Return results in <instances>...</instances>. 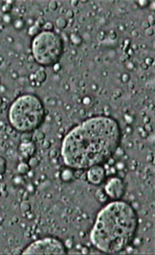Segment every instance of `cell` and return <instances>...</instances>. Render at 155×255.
I'll list each match as a JSON object with an SVG mask.
<instances>
[{"label": "cell", "mask_w": 155, "mask_h": 255, "mask_svg": "<svg viewBox=\"0 0 155 255\" xmlns=\"http://www.w3.org/2000/svg\"><path fill=\"white\" fill-rule=\"evenodd\" d=\"M121 141V128L110 116H94L78 124L64 137L61 157L74 170L101 166L117 151Z\"/></svg>", "instance_id": "obj_1"}, {"label": "cell", "mask_w": 155, "mask_h": 255, "mask_svg": "<svg viewBox=\"0 0 155 255\" xmlns=\"http://www.w3.org/2000/svg\"><path fill=\"white\" fill-rule=\"evenodd\" d=\"M138 226V215L133 207L118 199L98 211L90 231V241L101 252L119 253L135 239Z\"/></svg>", "instance_id": "obj_2"}, {"label": "cell", "mask_w": 155, "mask_h": 255, "mask_svg": "<svg viewBox=\"0 0 155 255\" xmlns=\"http://www.w3.org/2000/svg\"><path fill=\"white\" fill-rule=\"evenodd\" d=\"M45 107L35 95H23L12 102L8 110L9 123L21 133H30L38 129L45 119Z\"/></svg>", "instance_id": "obj_3"}, {"label": "cell", "mask_w": 155, "mask_h": 255, "mask_svg": "<svg viewBox=\"0 0 155 255\" xmlns=\"http://www.w3.org/2000/svg\"><path fill=\"white\" fill-rule=\"evenodd\" d=\"M31 52L38 64L55 65L63 54V40L54 31H40L31 42Z\"/></svg>", "instance_id": "obj_4"}, {"label": "cell", "mask_w": 155, "mask_h": 255, "mask_svg": "<svg viewBox=\"0 0 155 255\" xmlns=\"http://www.w3.org/2000/svg\"><path fill=\"white\" fill-rule=\"evenodd\" d=\"M67 249L60 239L48 236L31 243L22 254H66Z\"/></svg>", "instance_id": "obj_5"}, {"label": "cell", "mask_w": 155, "mask_h": 255, "mask_svg": "<svg viewBox=\"0 0 155 255\" xmlns=\"http://www.w3.org/2000/svg\"><path fill=\"white\" fill-rule=\"evenodd\" d=\"M104 192L108 195V197L118 200V199L122 198L124 193H125V185H124L123 180L119 177H112L105 183Z\"/></svg>", "instance_id": "obj_6"}, {"label": "cell", "mask_w": 155, "mask_h": 255, "mask_svg": "<svg viewBox=\"0 0 155 255\" xmlns=\"http://www.w3.org/2000/svg\"><path fill=\"white\" fill-rule=\"evenodd\" d=\"M87 179L92 185L98 186L104 183L105 179V171L104 167L101 166H94L89 168L87 171Z\"/></svg>", "instance_id": "obj_7"}, {"label": "cell", "mask_w": 155, "mask_h": 255, "mask_svg": "<svg viewBox=\"0 0 155 255\" xmlns=\"http://www.w3.org/2000/svg\"><path fill=\"white\" fill-rule=\"evenodd\" d=\"M19 151H20L21 155L23 157L31 158L33 157L34 152H35V144L33 142H22L20 147H19Z\"/></svg>", "instance_id": "obj_8"}, {"label": "cell", "mask_w": 155, "mask_h": 255, "mask_svg": "<svg viewBox=\"0 0 155 255\" xmlns=\"http://www.w3.org/2000/svg\"><path fill=\"white\" fill-rule=\"evenodd\" d=\"M61 178L63 179L64 182H71V180L74 178V174L70 169H65L62 171Z\"/></svg>", "instance_id": "obj_9"}, {"label": "cell", "mask_w": 155, "mask_h": 255, "mask_svg": "<svg viewBox=\"0 0 155 255\" xmlns=\"http://www.w3.org/2000/svg\"><path fill=\"white\" fill-rule=\"evenodd\" d=\"M17 170H18V172L20 173V174H27L28 172H29V170H30V166H29V164L22 162V163H20V164L18 165Z\"/></svg>", "instance_id": "obj_10"}, {"label": "cell", "mask_w": 155, "mask_h": 255, "mask_svg": "<svg viewBox=\"0 0 155 255\" xmlns=\"http://www.w3.org/2000/svg\"><path fill=\"white\" fill-rule=\"evenodd\" d=\"M34 78H35L37 83H43L46 79V74L43 71H37L34 74Z\"/></svg>", "instance_id": "obj_11"}, {"label": "cell", "mask_w": 155, "mask_h": 255, "mask_svg": "<svg viewBox=\"0 0 155 255\" xmlns=\"http://www.w3.org/2000/svg\"><path fill=\"white\" fill-rule=\"evenodd\" d=\"M66 25H67V21L66 19L63 17H60L56 20V26H57L59 29H64V28L66 27Z\"/></svg>", "instance_id": "obj_12"}, {"label": "cell", "mask_w": 155, "mask_h": 255, "mask_svg": "<svg viewBox=\"0 0 155 255\" xmlns=\"http://www.w3.org/2000/svg\"><path fill=\"white\" fill-rule=\"evenodd\" d=\"M96 196H97L98 200H100V201H105L108 198V195L105 194L104 190H99V191H97L96 192Z\"/></svg>", "instance_id": "obj_13"}, {"label": "cell", "mask_w": 155, "mask_h": 255, "mask_svg": "<svg viewBox=\"0 0 155 255\" xmlns=\"http://www.w3.org/2000/svg\"><path fill=\"white\" fill-rule=\"evenodd\" d=\"M6 170V161L4 158L0 157V175L4 174Z\"/></svg>", "instance_id": "obj_14"}, {"label": "cell", "mask_w": 155, "mask_h": 255, "mask_svg": "<svg viewBox=\"0 0 155 255\" xmlns=\"http://www.w3.org/2000/svg\"><path fill=\"white\" fill-rule=\"evenodd\" d=\"M31 210V205L28 201H24L21 203V211H23V213L26 214L27 211H29Z\"/></svg>", "instance_id": "obj_15"}, {"label": "cell", "mask_w": 155, "mask_h": 255, "mask_svg": "<svg viewBox=\"0 0 155 255\" xmlns=\"http://www.w3.org/2000/svg\"><path fill=\"white\" fill-rule=\"evenodd\" d=\"M39 32H40V28L38 26H36V25H34V26L30 27V29H29V34H30V35H34V36H35L36 34H38Z\"/></svg>", "instance_id": "obj_16"}, {"label": "cell", "mask_w": 155, "mask_h": 255, "mask_svg": "<svg viewBox=\"0 0 155 255\" xmlns=\"http://www.w3.org/2000/svg\"><path fill=\"white\" fill-rule=\"evenodd\" d=\"M28 164H29L30 167H34V166H37V165L39 164V160L37 158H34V157H31L29 159V162H28Z\"/></svg>", "instance_id": "obj_17"}, {"label": "cell", "mask_w": 155, "mask_h": 255, "mask_svg": "<svg viewBox=\"0 0 155 255\" xmlns=\"http://www.w3.org/2000/svg\"><path fill=\"white\" fill-rule=\"evenodd\" d=\"M53 24L51 23V22H46V23L43 25V28H45V30L46 31H53Z\"/></svg>", "instance_id": "obj_18"}, {"label": "cell", "mask_w": 155, "mask_h": 255, "mask_svg": "<svg viewBox=\"0 0 155 255\" xmlns=\"http://www.w3.org/2000/svg\"><path fill=\"white\" fill-rule=\"evenodd\" d=\"M35 137H36V139H37V140L42 141V140L45 139V134H43L42 132H38V133H36V134H35Z\"/></svg>", "instance_id": "obj_19"}, {"label": "cell", "mask_w": 155, "mask_h": 255, "mask_svg": "<svg viewBox=\"0 0 155 255\" xmlns=\"http://www.w3.org/2000/svg\"><path fill=\"white\" fill-rule=\"evenodd\" d=\"M49 7L52 9V11H55L57 8V2L56 1H51L49 3Z\"/></svg>", "instance_id": "obj_20"}, {"label": "cell", "mask_w": 155, "mask_h": 255, "mask_svg": "<svg viewBox=\"0 0 155 255\" xmlns=\"http://www.w3.org/2000/svg\"><path fill=\"white\" fill-rule=\"evenodd\" d=\"M56 154H57V152H56V151H50V155H51L52 158L56 157Z\"/></svg>", "instance_id": "obj_21"}, {"label": "cell", "mask_w": 155, "mask_h": 255, "mask_svg": "<svg viewBox=\"0 0 155 255\" xmlns=\"http://www.w3.org/2000/svg\"><path fill=\"white\" fill-rule=\"evenodd\" d=\"M48 146H50V143L49 142H45V147H48Z\"/></svg>", "instance_id": "obj_22"}, {"label": "cell", "mask_w": 155, "mask_h": 255, "mask_svg": "<svg viewBox=\"0 0 155 255\" xmlns=\"http://www.w3.org/2000/svg\"><path fill=\"white\" fill-rule=\"evenodd\" d=\"M71 16H73V15H71V12H68V17H71Z\"/></svg>", "instance_id": "obj_23"}, {"label": "cell", "mask_w": 155, "mask_h": 255, "mask_svg": "<svg viewBox=\"0 0 155 255\" xmlns=\"http://www.w3.org/2000/svg\"><path fill=\"white\" fill-rule=\"evenodd\" d=\"M1 104H2V100L0 99V105H1Z\"/></svg>", "instance_id": "obj_24"}, {"label": "cell", "mask_w": 155, "mask_h": 255, "mask_svg": "<svg viewBox=\"0 0 155 255\" xmlns=\"http://www.w3.org/2000/svg\"><path fill=\"white\" fill-rule=\"evenodd\" d=\"M0 178H1V175H0Z\"/></svg>", "instance_id": "obj_25"}]
</instances>
